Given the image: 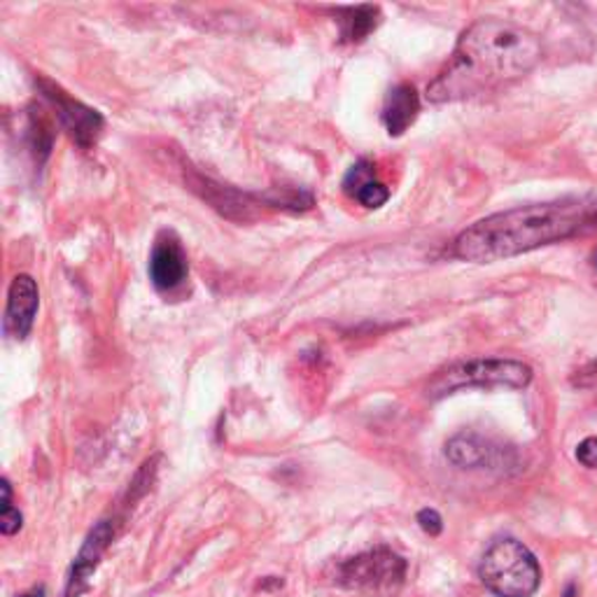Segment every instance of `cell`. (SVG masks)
<instances>
[{"label": "cell", "instance_id": "ba28073f", "mask_svg": "<svg viewBox=\"0 0 597 597\" xmlns=\"http://www.w3.org/2000/svg\"><path fill=\"white\" fill-rule=\"evenodd\" d=\"M40 308V292L38 283L31 275L21 273L10 283L8 290V306H6V334L24 341L35 323V315Z\"/></svg>", "mask_w": 597, "mask_h": 597}, {"label": "cell", "instance_id": "4fadbf2b", "mask_svg": "<svg viewBox=\"0 0 597 597\" xmlns=\"http://www.w3.org/2000/svg\"><path fill=\"white\" fill-rule=\"evenodd\" d=\"M336 21L341 27V40L344 42H362L367 40L380 24V10L376 6H357L341 8L336 12Z\"/></svg>", "mask_w": 597, "mask_h": 597}, {"label": "cell", "instance_id": "6da1fadb", "mask_svg": "<svg viewBox=\"0 0 597 597\" xmlns=\"http://www.w3.org/2000/svg\"><path fill=\"white\" fill-rule=\"evenodd\" d=\"M540 59L542 40L532 31L504 19H479L432 80L428 101L455 103L502 90L527 75Z\"/></svg>", "mask_w": 597, "mask_h": 597}, {"label": "cell", "instance_id": "5bb4252c", "mask_svg": "<svg viewBox=\"0 0 597 597\" xmlns=\"http://www.w3.org/2000/svg\"><path fill=\"white\" fill-rule=\"evenodd\" d=\"M21 514L19 509H14L12 504V488L10 481L3 479V514H0V530H3V535H14V532L21 530Z\"/></svg>", "mask_w": 597, "mask_h": 597}, {"label": "cell", "instance_id": "ffe728a7", "mask_svg": "<svg viewBox=\"0 0 597 597\" xmlns=\"http://www.w3.org/2000/svg\"><path fill=\"white\" fill-rule=\"evenodd\" d=\"M593 264H595V269H597V250H595V254H593Z\"/></svg>", "mask_w": 597, "mask_h": 597}, {"label": "cell", "instance_id": "52a82bcc", "mask_svg": "<svg viewBox=\"0 0 597 597\" xmlns=\"http://www.w3.org/2000/svg\"><path fill=\"white\" fill-rule=\"evenodd\" d=\"M149 281L159 292H176L185 285L189 275V262L182 243L176 239V233L161 231L153 254H149Z\"/></svg>", "mask_w": 597, "mask_h": 597}, {"label": "cell", "instance_id": "277c9868", "mask_svg": "<svg viewBox=\"0 0 597 597\" xmlns=\"http://www.w3.org/2000/svg\"><path fill=\"white\" fill-rule=\"evenodd\" d=\"M532 369L516 359H469L439 371L428 386V395L439 399L464 388H527Z\"/></svg>", "mask_w": 597, "mask_h": 597}, {"label": "cell", "instance_id": "2e32d148", "mask_svg": "<svg viewBox=\"0 0 597 597\" xmlns=\"http://www.w3.org/2000/svg\"><path fill=\"white\" fill-rule=\"evenodd\" d=\"M418 523H420V527L425 532H428L430 537L441 535V530H443V521H441V516L437 514L434 509H422L420 514H418Z\"/></svg>", "mask_w": 597, "mask_h": 597}, {"label": "cell", "instance_id": "e0dca14e", "mask_svg": "<svg viewBox=\"0 0 597 597\" xmlns=\"http://www.w3.org/2000/svg\"><path fill=\"white\" fill-rule=\"evenodd\" d=\"M577 460L588 469H597V437H588L577 446Z\"/></svg>", "mask_w": 597, "mask_h": 597}, {"label": "cell", "instance_id": "7c38bea8", "mask_svg": "<svg viewBox=\"0 0 597 597\" xmlns=\"http://www.w3.org/2000/svg\"><path fill=\"white\" fill-rule=\"evenodd\" d=\"M446 455L455 467L476 469V467L493 464V460L498 455V448H490L488 441H483L476 434H458L448 441Z\"/></svg>", "mask_w": 597, "mask_h": 597}, {"label": "cell", "instance_id": "8992f818", "mask_svg": "<svg viewBox=\"0 0 597 597\" xmlns=\"http://www.w3.org/2000/svg\"><path fill=\"white\" fill-rule=\"evenodd\" d=\"M40 94L50 101V105L54 108L63 132H69V136L82 147L90 149L92 145H96L101 132H103V115L90 105H84L80 101H75L69 92H63L59 84L50 82V80H40Z\"/></svg>", "mask_w": 597, "mask_h": 597}, {"label": "cell", "instance_id": "9a60e30c", "mask_svg": "<svg viewBox=\"0 0 597 597\" xmlns=\"http://www.w3.org/2000/svg\"><path fill=\"white\" fill-rule=\"evenodd\" d=\"M572 383L577 388H584V390H590V388H597V359L588 362V365H584L577 374H574Z\"/></svg>", "mask_w": 597, "mask_h": 597}, {"label": "cell", "instance_id": "ac0fdd59", "mask_svg": "<svg viewBox=\"0 0 597 597\" xmlns=\"http://www.w3.org/2000/svg\"><path fill=\"white\" fill-rule=\"evenodd\" d=\"M24 597H45V588H35L33 593H29V595H24Z\"/></svg>", "mask_w": 597, "mask_h": 597}, {"label": "cell", "instance_id": "9c48e42d", "mask_svg": "<svg viewBox=\"0 0 597 597\" xmlns=\"http://www.w3.org/2000/svg\"><path fill=\"white\" fill-rule=\"evenodd\" d=\"M115 537V523L113 521H101L92 532L87 542L80 548L77 558L73 563L71 577H69V586H66V597H80L90 586L92 574L103 556V551L108 548V544Z\"/></svg>", "mask_w": 597, "mask_h": 597}, {"label": "cell", "instance_id": "5b68a950", "mask_svg": "<svg viewBox=\"0 0 597 597\" xmlns=\"http://www.w3.org/2000/svg\"><path fill=\"white\" fill-rule=\"evenodd\" d=\"M407 577V561L392 548H374L338 565V579L367 593H395Z\"/></svg>", "mask_w": 597, "mask_h": 597}, {"label": "cell", "instance_id": "7a4b0ae2", "mask_svg": "<svg viewBox=\"0 0 597 597\" xmlns=\"http://www.w3.org/2000/svg\"><path fill=\"white\" fill-rule=\"evenodd\" d=\"M597 227V201L565 199L495 212L464 229L453 243L458 260L488 264L567 241Z\"/></svg>", "mask_w": 597, "mask_h": 597}, {"label": "cell", "instance_id": "d6986e66", "mask_svg": "<svg viewBox=\"0 0 597 597\" xmlns=\"http://www.w3.org/2000/svg\"><path fill=\"white\" fill-rule=\"evenodd\" d=\"M563 597H577V588H574V586H567V590L563 593Z\"/></svg>", "mask_w": 597, "mask_h": 597}, {"label": "cell", "instance_id": "8fae6325", "mask_svg": "<svg viewBox=\"0 0 597 597\" xmlns=\"http://www.w3.org/2000/svg\"><path fill=\"white\" fill-rule=\"evenodd\" d=\"M344 189L355 201L371 210L386 206L390 199V189L374 178V166L369 161H357L348 170V176L344 178Z\"/></svg>", "mask_w": 597, "mask_h": 597}, {"label": "cell", "instance_id": "30bf717a", "mask_svg": "<svg viewBox=\"0 0 597 597\" xmlns=\"http://www.w3.org/2000/svg\"><path fill=\"white\" fill-rule=\"evenodd\" d=\"M420 113V98L413 84L401 82L388 94L386 105H383V124L390 136H401L416 122Z\"/></svg>", "mask_w": 597, "mask_h": 597}, {"label": "cell", "instance_id": "3957f363", "mask_svg": "<svg viewBox=\"0 0 597 597\" xmlns=\"http://www.w3.org/2000/svg\"><path fill=\"white\" fill-rule=\"evenodd\" d=\"M479 577L498 597H532L542 584V567L523 542L502 537L485 548Z\"/></svg>", "mask_w": 597, "mask_h": 597}]
</instances>
